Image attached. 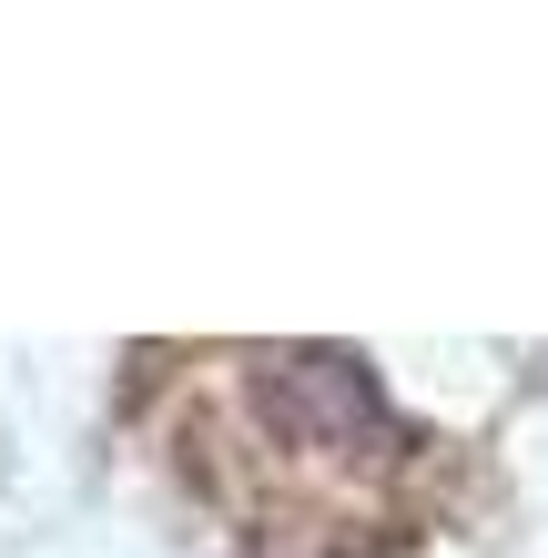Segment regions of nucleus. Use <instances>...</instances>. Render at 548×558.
<instances>
[{"instance_id":"obj_1","label":"nucleus","mask_w":548,"mask_h":558,"mask_svg":"<svg viewBox=\"0 0 548 558\" xmlns=\"http://www.w3.org/2000/svg\"><path fill=\"white\" fill-rule=\"evenodd\" d=\"M214 426L284 437V477L254 498V529H326V548H356V518H397L406 477L427 468V437L386 416L376 376L326 345H254L214 355Z\"/></svg>"}]
</instances>
